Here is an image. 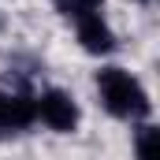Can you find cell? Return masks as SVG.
<instances>
[{
    "label": "cell",
    "instance_id": "3957f363",
    "mask_svg": "<svg viewBox=\"0 0 160 160\" xmlns=\"http://www.w3.org/2000/svg\"><path fill=\"white\" fill-rule=\"evenodd\" d=\"M34 119H38V112H34V101H30V97H19V93H0V134L26 130Z\"/></svg>",
    "mask_w": 160,
    "mask_h": 160
},
{
    "label": "cell",
    "instance_id": "5b68a950",
    "mask_svg": "<svg viewBox=\"0 0 160 160\" xmlns=\"http://www.w3.org/2000/svg\"><path fill=\"white\" fill-rule=\"evenodd\" d=\"M134 153L138 160H160V130L153 123H142L134 134Z\"/></svg>",
    "mask_w": 160,
    "mask_h": 160
},
{
    "label": "cell",
    "instance_id": "7a4b0ae2",
    "mask_svg": "<svg viewBox=\"0 0 160 160\" xmlns=\"http://www.w3.org/2000/svg\"><path fill=\"white\" fill-rule=\"evenodd\" d=\"M34 112L41 116L45 127H52V130H60V134H71V130L78 127V104H75V97L63 93V89L41 93L38 101H34Z\"/></svg>",
    "mask_w": 160,
    "mask_h": 160
},
{
    "label": "cell",
    "instance_id": "52a82bcc",
    "mask_svg": "<svg viewBox=\"0 0 160 160\" xmlns=\"http://www.w3.org/2000/svg\"><path fill=\"white\" fill-rule=\"evenodd\" d=\"M142 4H149V0H142Z\"/></svg>",
    "mask_w": 160,
    "mask_h": 160
},
{
    "label": "cell",
    "instance_id": "6da1fadb",
    "mask_svg": "<svg viewBox=\"0 0 160 160\" xmlns=\"http://www.w3.org/2000/svg\"><path fill=\"white\" fill-rule=\"evenodd\" d=\"M97 89H101V101H104V108L112 116H119V119H142V116H149V93L142 89V82L130 71H123V67L97 71Z\"/></svg>",
    "mask_w": 160,
    "mask_h": 160
},
{
    "label": "cell",
    "instance_id": "277c9868",
    "mask_svg": "<svg viewBox=\"0 0 160 160\" xmlns=\"http://www.w3.org/2000/svg\"><path fill=\"white\" fill-rule=\"evenodd\" d=\"M75 22H78V41H82L86 52L104 56V52L116 48V34H112V26H108L101 15H82V19H75Z\"/></svg>",
    "mask_w": 160,
    "mask_h": 160
},
{
    "label": "cell",
    "instance_id": "8992f818",
    "mask_svg": "<svg viewBox=\"0 0 160 160\" xmlns=\"http://www.w3.org/2000/svg\"><path fill=\"white\" fill-rule=\"evenodd\" d=\"M60 8H63V15L82 19V15H101L104 0H60Z\"/></svg>",
    "mask_w": 160,
    "mask_h": 160
}]
</instances>
